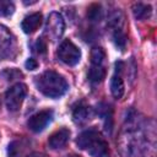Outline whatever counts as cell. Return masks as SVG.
I'll return each mask as SVG.
<instances>
[{"mask_svg": "<svg viewBox=\"0 0 157 157\" xmlns=\"http://www.w3.org/2000/svg\"><path fill=\"white\" fill-rule=\"evenodd\" d=\"M72 117H74V120L78 124H83L86 123L87 120L91 119L92 117V110L88 105H85L82 103H80L77 107L74 108V112H72Z\"/></svg>", "mask_w": 157, "mask_h": 157, "instance_id": "30bf717a", "label": "cell"}, {"mask_svg": "<svg viewBox=\"0 0 157 157\" xmlns=\"http://www.w3.org/2000/svg\"><path fill=\"white\" fill-rule=\"evenodd\" d=\"M15 10V6L9 0H0V16H10Z\"/></svg>", "mask_w": 157, "mask_h": 157, "instance_id": "2e32d148", "label": "cell"}, {"mask_svg": "<svg viewBox=\"0 0 157 157\" xmlns=\"http://www.w3.org/2000/svg\"><path fill=\"white\" fill-rule=\"evenodd\" d=\"M69 137H70L69 129H66V128L59 129V130H56L55 132H53L50 135V137L48 140V145L53 150L61 148V147H64L66 145V142L69 141Z\"/></svg>", "mask_w": 157, "mask_h": 157, "instance_id": "ba28073f", "label": "cell"}, {"mask_svg": "<svg viewBox=\"0 0 157 157\" xmlns=\"http://www.w3.org/2000/svg\"><path fill=\"white\" fill-rule=\"evenodd\" d=\"M52 119H53V112L50 109H44L33 114L28 119L27 125L29 130H32L33 132H39L52 121Z\"/></svg>", "mask_w": 157, "mask_h": 157, "instance_id": "52a82bcc", "label": "cell"}, {"mask_svg": "<svg viewBox=\"0 0 157 157\" xmlns=\"http://www.w3.org/2000/svg\"><path fill=\"white\" fill-rule=\"evenodd\" d=\"M64 28H65V25H64V20L61 15L58 12H52L47 20L44 34L48 37V39L56 40L64 33Z\"/></svg>", "mask_w": 157, "mask_h": 157, "instance_id": "8992f818", "label": "cell"}, {"mask_svg": "<svg viewBox=\"0 0 157 157\" xmlns=\"http://www.w3.org/2000/svg\"><path fill=\"white\" fill-rule=\"evenodd\" d=\"M113 38H114V42H115L117 47H119L120 49H124V47L126 44V36L124 34V32L121 31V28L115 29Z\"/></svg>", "mask_w": 157, "mask_h": 157, "instance_id": "e0dca14e", "label": "cell"}, {"mask_svg": "<svg viewBox=\"0 0 157 157\" xmlns=\"http://www.w3.org/2000/svg\"><path fill=\"white\" fill-rule=\"evenodd\" d=\"M102 15V9L98 4H92L87 10V17L91 21H99Z\"/></svg>", "mask_w": 157, "mask_h": 157, "instance_id": "9a60e30c", "label": "cell"}, {"mask_svg": "<svg viewBox=\"0 0 157 157\" xmlns=\"http://www.w3.org/2000/svg\"><path fill=\"white\" fill-rule=\"evenodd\" d=\"M104 58H105V53L102 48L96 47V48L92 49V52H91V63H92V65H102Z\"/></svg>", "mask_w": 157, "mask_h": 157, "instance_id": "5bb4252c", "label": "cell"}, {"mask_svg": "<svg viewBox=\"0 0 157 157\" xmlns=\"http://www.w3.org/2000/svg\"><path fill=\"white\" fill-rule=\"evenodd\" d=\"M36 86L40 93L49 98H59L65 94L69 88L66 80L61 75L52 70H48L42 75L37 76Z\"/></svg>", "mask_w": 157, "mask_h": 157, "instance_id": "6da1fadb", "label": "cell"}, {"mask_svg": "<svg viewBox=\"0 0 157 157\" xmlns=\"http://www.w3.org/2000/svg\"><path fill=\"white\" fill-rule=\"evenodd\" d=\"M26 67L28 69V70H34V69H37L38 67V63L34 60V59H28L27 61H26Z\"/></svg>", "mask_w": 157, "mask_h": 157, "instance_id": "d6986e66", "label": "cell"}, {"mask_svg": "<svg viewBox=\"0 0 157 157\" xmlns=\"http://www.w3.org/2000/svg\"><path fill=\"white\" fill-rule=\"evenodd\" d=\"M67 157H80V156H76V155H71V156H67Z\"/></svg>", "mask_w": 157, "mask_h": 157, "instance_id": "ffe728a7", "label": "cell"}, {"mask_svg": "<svg viewBox=\"0 0 157 157\" xmlns=\"http://www.w3.org/2000/svg\"><path fill=\"white\" fill-rule=\"evenodd\" d=\"M36 49L38 53H45V49H47V44L44 42L43 38H39L37 40V44H36Z\"/></svg>", "mask_w": 157, "mask_h": 157, "instance_id": "ac0fdd59", "label": "cell"}, {"mask_svg": "<svg viewBox=\"0 0 157 157\" xmlns=\"http://www.w3.org/2000/svg\"><path fill=\"white\" fill-rule=\"evenodd\" d=\"M58 58L66 65L74 66L81 59V50L71 40L65 39L58 48Z\"/></svg>", "mask_w": 157, "mask_h": 157, "instance_id": "5b68a950", "label": "cell"}, {"mask_svg": "<svg viewBox=\"0 0 157 157\" xmlns=\"http://www.w3.org/2000/svg\"><path fill=\"white\" fill-rule=\"evenodd\" d=\"M124 91H125V88H124V82H123V78H121L120 74L113 75L112 78H110V92H112V94H113L117 99H119V98L123 97Z\"/></svg>", "mask_w": 157, "mask_h": 157, "instance_id": "8fae6325", "label": "cell"}, {"mask_svg": "<svg viewBox=\"0 0 157 157\" xmlns=\"http://www.w3.org/2000/svg\"><path fill=\"white\" fill-rule=\"evenodd\" d=\"M132 12H134V16L137 18V20H146L151 16V6L150 5H146V4H142V2H137V4H134L132 6Z\"/></svg>", "mask_w": 157, "mask_h": 157, "instance_id": "7c38bea8", "label": "cell"}, {"mask_svg": "<svg viewBox=\"0 0 157 157\" xmlns=\"http://www.w3.org/2000/svg\"><path fill=\"white\" fill-rule=\"evenodd\" d=\"M76 144L81 150H85L92 157H109L110 155L108 142L98 131L93 129L82 131L76 139Z\"/></svg>", "mask_w": 157, "mask_h": 157, "instance_id": "7a4b0ae2", "label": "cell"}, {"mask_svg": "<svg viewBox=\"0 0 157 157\" xmlns=\"http://www.w3.org/2000/svg\"><path fill=\"white\" fill-rule=\"evenodd\" d=\"M17 53V43L15 36L9 28L0 25V60L12 59Z\"/></svg>", "mask_w": 157, "mask_h": 157, "instance_id": "3957f363", "label": "cell"}, {"mask_svg": "<svg viewBox=\"0 0 157 157\" xmlns=\"http://www.w3.org/2000/svg\"><path fill=\"white\" fill-rule=\"evenodd\" d=\"M42 13L40 12H34V13H31L28 16H26L21 23V27L23 29L25 33L29 34V33H33L38 29V27L42 25Z\"/></svg>", "mask_w": 157, "mask_h": 157, "instance_id": "9c48e42d", "label": "cell"}, {"mask_svg": "<svg viewBox=\"0 0 157 157\" xmlns=\"http://www.w3.org/2000/svg\"><path fill=\"white\" fill-rule=\"evenodd\" d=\"M27 94V86L25 83H16L6 91L5 102L10 112H17Z\"/></svg>", "mask_w": 157, "mask_h": 157, "instance_id": "277c9868", "label": "cell"}, {"mask_svg": "<svg viewBox=\"0 0 157 157\" xmlns=\"http://www.w3.org/2000/svg\"><path fill=\"white\" fill-rule=\"evenodd\" d=\"M0 105H1V103H0Z\"/></svg>", "mask_w": 157, "mask_h": 157, "instance_id": "44dd1931", "label": "cell"}, {"mask_svg": "<svg viewBox=\"0 0 157 157\" xmlns=\"http://www.w3.org/2000/svg\"><path fill=\"white\" fill-rule=\"evenodd\" d=\"M105 76V70L103 69L102 65H92L90 67V71H88V78L91 82L93 83H98L101 81H103Z\"/></svg>", "mask_w": 157, "mask_h": 157, "instance_id": "4fadbf2b", "label": "cell"}]
</instances>
